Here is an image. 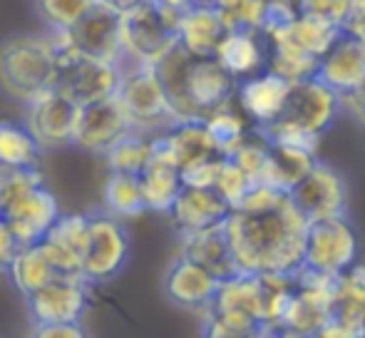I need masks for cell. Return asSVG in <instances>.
I'll list each match as a JSON object with an SVG mask.
<instances>
[{
  "instance_id": "d6986e66",
  "label": "cell",
  "mask_w": 365,
  "mask_h": 338,
  "mask_svg": "<svg viewBox=\"0 0 365 338\" xmlns=\"http://www.w3.org/2000/svg\"><path fill=\"white\" fill-rule=\"evenodd\" d=\"M120 18L122 13L112 10L105 3H97L73 30H68L70 45L80 53L125 65L120 40Z\"/></svg>"
},
{
  "instance_id": "d590c367",
  "label": "cell",
  "mask_w": 365,
  "mask_h": 338,
  "mask_svg": "<svg viewBox=\"0 0 365 338\" xmlns=\"http://www.w3.org/2000/svg\"><path fill=\"white\" fill-rule=\"evenodd\" d=\"M100 0H33L35 15L45 30H73Z\"/></svg>"
},
{
  "instance_id": "d6a6232c",
  "label": "cell",
  "mask_w": 365,
  "mask_h": 338,
  "mask_svg": "<svg viewBox=\"0 0 365 338\" xmlns=\"http://www.w3.org/2000/svg\"><path fill=\"white\" fill-rule=\"evenodd\" d=\"M43 152L25 122L0 120V167H40Z\"/></svg>"
},
{
  "instance_id": "484cf974",
  "label": "cell",
  "mask_w": 365,
  "mask_h": 338,
  "mask_svg": "<svg viewBox=\"0 0 365 338\" xmlns=\"http://www.w3.org/2000/svg\"><path fill=\"white\" fill-rule=\"evenodd\" d=\"M266 40H284L296 48L306 50L308 55L321 60L328 50L336 45V40L343 35L341 25L326 18H316V15H293L289 23L271 25L264 30Z\"/></svg>"
},
{
  "instance_id": "4dcf8cb0",
  "label": "cell",
  "mask_w": 365,
  "mask_h": 338,
  "mask_svg": "<svg viewBox=\"0 0 365 338\" xmlns=\"http://www.w3.org/2000/svg\"><path fill=\"white\" fill-rule=\"evenodd\" d=\"M8 276L13 281L15 289L23 294V299L33 296L35 291H40L43 286L53 284L58 276H63L55 264L50 261L48 252L43 249V244H25L13 259V264L8 266Z\"/></svg>"
},
{
  "instance_id": "f1b7e54d",
  "label": "cell",
  "mask_w": 365,
  "mask_h": 338,
  "mask_svg": "<svg viewBox=\"0 0 365 338\" xmlns=\"http://www.w3.org/2000/svg\"><path fill=\"white\" fill-rule=\"evenodd\" d=\"M179 254L204 264L207 269H212L219 279H226V276L239 271L234 252H231L229 237H226V232H224V222L217 224V227L202 229V232L182 234V237H179Z\"/></svg>"
},
{
  "instance_id": "ab89813d",
  "label": "cell",
  "mask_w": 365,
  "mask_h": 338,
  "mask_svg": "<svg viewBox=\"0 0 365 338\" xmlns=\"http://www.w3.org/2000/svg\"><path fill=\"white\" fill-rule=\"evenodd\" d=\"M298 15H316V18H326L341 25L343 15H346L348 0H289Z\"/></svg>"
},
{
  "instance_id": "74e56055",
  "label": "cell",
  "mask_w": 365,
  "mask_h": 338,
  "mask_svg": "<svg viewBox=\"0 0 365 338\" xmlns=\"http://www.w3.org/2000/svg\"><path fill=\"white\" fill-rule=\"evenodd\" d=\"M259 130L269 137V142L308 150V152H313V155H318V147H321V140H323L321 135H316V132L306 130V127L296 125V122H291V120H284V117L271 122L269 127H259Z\"/></svg>"
},
{
  "instance_id": "44dd1931",
  "label": "cell",
  "mask_w": 365,
  "mask_h": 338,
  "mask_svg": "<svg viewBox=\"0 0 365 338\" xmlns=\"http://www.w3.org/2000/svg\"><path fill=\"white\" fill-rule=\"evenodd\" d=\"M231 207L219 197L217 189L212 187H187L184 184L182 194L174 202L172 212L167 214L172 219V227L177 229V237L202 229L217 227L229 217Z\"/></svg>"
},
{
  "instance_id": "277c9868",
  "label": "cell",
  "mask_w": 365,
  "mask_h": 338,
  "mask_svg": "<svg viewBox=\"0 0 365 338\" xmlns=\"http://www.w3.org/2000/svg\"><path fill=\"white\" fill-rule=\"evenodd\" d=\"M202 334L209 338H251L264 331V276L236 271L221 279L217 299L204 314Z\"/></svg>"
},
{
  "instance_id": "b9f144b4",
  "label": "cell",
  "mask_w": 365,
  "mask_h": 338,
  "mask_svg": "<svg viewBox=\"0 0 365 338\" xmlns=\"http://www.w3.org/2000/svg\"><path fill=\"white\" fill-rule=\"evenodd\" d=\"M30 336L38 338H85V324L82 321H55V324H35Z\"/></svg>"
},
{
  "instance_id": "ba28073f",
  "label": "cell",
  "mask_w": 365,
  "mask_h": 338,
  "mask_svg": "<svg viewBox=\"0 0 365 338\" xmlns=\"http://www.w3.org/2000/svg\"><path fill=\"white\" fill-rule=\"evenodd\" d=\"M122 78H125V65L80 53L73 45L60 50V73L55 87L75 105H90L115 97L120 92Z\"/></svg>"
},
{
  "instance_id": "ee69618b",
  "label": "cell",
  "mask_w": 365,
  "mask_h": 338,
  "mask_svg": "<svg viewBox=\"0 0 365 338\" xmlns=\"http://www.w3.org/2000/svg\"><path fill=\"white\" fill-rule=\"evenodd\" d=\"M23 249L20 239L15 237V232L10 229V224L0 217V271H8V266L13 264V259Z\"/></svg>"
},
{
  "instance_id": "681fc988",
  "label": "cell",
  "mask_w": 365,
  "mask_h": 338,
  "mask_svg": "<svg viewBox=\"0 0 365 338\" xmlns=\"http://www.w3.org/2000/svg\"><path fill=\"white\" fill-rule=\"evenodd\" d=\"M363 43H365V40H363Z\"/></svg>"
},
{
  "instance_id": "836d02e7",
  "label": "cell",
  "mask_w": 365,
  "mask_h": 338,
  "mask_svg": "<svg viewBox=\"0 0 365 338\" xmlns=\"http://www.w3.org/2000/svg\"><path fill=\"white\" fill-rule=\"evenodd\" d=\"M152 157H154V135L130 130L102 155V160H105L107 172L142 174L145 167L152 162Z\"/></svg>"
},
{
  "instance_id": "9a60e30c",
  "label": "cell",
  "mask_w": 365,
  "mask_h": 338,
  "mask_svg": "<svg viewBox=\"0 0 365 338\" xmlns=\"http://www.w3.org/2000/svg\"><path fill=\"white\" fill-rule=\"evenodd\" d=\"M90 281L85 276H58L25 299L30 321L55 324V321H82L90 309Z\"/></svg>"
},
{
  "instance_id": "2e32d148",
  "label": "cell",
  "mask_w": 365,
  "mask_h": 338,
  "mask_svg": "<svg viewBox=\"0 0 365 338\" xmlns=\"http://www.w3.org/2000/svg\"><path fill=\"white\" fill-rule=\"evenodd\" d=\"M221 279L199 261L177 254L164 274V296L184 311L207 314L217 299Z\"/></svg>"
},
{
  "instance_id": "d4e9b609",
  "label": "cell",
  "mask_w": 365,
  "mask_h": 338,
  "mask_svg": "<svg viewBox=\"0 0 365 338\" xmlns=\"http://www.w3.org/2000/svg\"><path fill=\"white\" fill-rule=\"evenodd\" d=\"M318 78L336 92L348 95L365 83V43L343 33L321 58Z\"/></svg>"
},
{
  "instance_id": "7402d4cb",
  "label": "cell",
  "mask_w": 365,
  "mask_h": 338,
  "mask_svg": "<svg viewBox=\"0 0 365 338\" xmlns=\"http://www.w3.org/2000/svg\"><path fill=\"white\" fill-rule=\"evenodd\" d=\"M90 229V212L60 214L55 227L45 234L43 249L63 276H82V254Z\"/></svg>"
},
{
  "instance_id": "cb8c5ba5",
  "label": "cell",
  "mask_w": 365,
  "mask_h": 338,
  "mask_svg": "<svg viewBox=\"0 0 365 338\" xmlns=\"http://www.w3.org/2000/svg\"><path fill=\"white\" fill-rule=\"evenodd\" d=\"M154 140L177 162L179 169L199 165L204 160H214V157H224L204 120H179L177 125H172Z\"/></svg>"
},
{
  "instance_id": "603a6c76",
  "label": "cell",
  "mask_w": 365,
  "mask_h": 338,
  "mask_svg": "<svg viewBox=\"0 0 365 338\" xmlns=\"http://www.w3.org/2000/svg\"><path fill=\"white\" fill-rule=\"evenodd\" d=\"M214 58L241 83L269 70V40L261 30H229L219 43Z\"/></svg>"
},
{
  "instance_id": "4316f807",
  "label": "cell",
  "mask_w": 365,
  "mask_h": 338,
  "mask_svg": "<svg viewBox=\"0 0 365 338\" xmlns=\"http://www.w3.org/2000/svg\"><path fill=\"white\" fill-rule=\"evenodd\" d=\"M140 182H142V192H145L147 212L154 214L172 212L174 202H177V197L184 189V179L179 165L157 145V140H154V157L145 167V172L140 174Z\"/></svg>"
},
{
  "instance_id": "6da1fadb",
  "label": "cell",
  "mask_w": 365,
  "mask_h": 338,
  "mask_svg": "<svg viewBox=\"0 0 365 338\" xmlns=\"http://www.w3.org/2000/svg\"><path fill=\"white\" fill-rule=\"evenodd\" d=\"M308 224V217L289 194L279 207L261 212L231 209L224 219V232L239 271L296 274L306 256Z\"/></svg>"
},
{
  "instance_id": "4fadbf2b",
  "label": "cell",
  "mask_w": 365,
  "mask_h": 338,
  "mask_svg": "<svg viewBox=\"0 0 365 338\" xmlns=\"http://www.w3.org/2000/svg\"><path fill=\"white\" fill-rule=\"evenodd\" d=\"M308 222L348 214V179L341 169L318 160L311 172L291 192Z\"/></svg>"
},
{
  "instance_id": "f6af8a7d",
  "label": "cell",
  "mask_w": 365,
  "mask_h": 338,
  "mask_svg": "<svg viewBox=\"0 0 365 338\" xmlns=\"http://www.w3.org/2000/svg\"><path fill=\"white\" fill-rule=\"evenodd\" d=\"M343 115H348L358 127L365 130V83L343 95Z\"/></svg>"
},
{
  "instance_id": "e0dca14e",
  "label": "cell",
  "mask_w": 365,
  "mask_h": 338,
  "mask_svg": "<svg viewBox=\"0 0 365 338\" xmlns=\"http://www.w3.org/2000/svg\"><path fill=\"white\" fill-rule=\"evenodd\" d=\"M326 338H365V259L336 279L333 319L321 329Z\"/></svg>"
},
{
  "instance_id": "3957f363",
  "label": "cell",
  "mask_w": 365,
  "mask_h": 338,
  "mask_svg": "<svg viewBox=\"0 0 365 338\" xmlns=\"http://www.w3.org/2000/svg\"><path fill=\"white\" fill-rule=\"evenodd\" d=\"M60 43L55 30L10 35L0 43V92L13 102L35 100L58 85Z\"/></svg>"
},
{
  "instance_id": "e575fe53",
  "label": "cell",
  "mask_w": 365,
  "mask_h": 338,
  "mask_svg": "<svg viewBox=\"0 0 365 338\" xmlns=\"http://www.w3.org/2000/svg\"><path fill=\"white\" fill-rule=\"evenodd\" d=\"M204 122H207L209 132L214 135V140H217V145L224 157H229L231 152L251 135V130H254V122L246 117V112L241 110L236 100L226 102L224 107L214 110Z\"/></svg>"
},
{
  "instance_id": "60d3db41",
  "label": "cell",
  "mask_w": 365,
  "mask_h": 338,
  "mask_svg": "<svg viewBox=\"0 0 365 338\" xmlns=\"http://www.w3.org/2000/svg\"><path fill=\"white\" fill-rule=\"evenodd\" d=\"M221 162H224V157H214V160H204V162H199V165L182 169L184 184H187V187H212L214 189Z\"/></svg>"
},
{
  "instance_id": "c3c4849f",
  "label": "cell",
  "mask_w": 365,
  "mask_h": 338,
  "mask_svg": "<svg viewBox=\"0 0 365 338\" xmlns=\"http://www.w3.org/2000/svg\"><path fill=\"white\" fill-rule=\"evenodd\" d=\"M192 5H214V8H217L219 0H192Z\"/></svg>"
},
{
  "instance_id": "7bdbcfd3",
  "label": "cell",
  "mask_w": 365,
  "mask_h": 338,
  "mask_svg": "<svg viewBox=\"0 0 365 338\" xmlns=\"http://www.w3.org/2000/svg\"><path fill=\"white\" fill-rule=\"evenodd\" d=\"M341 30L351 38L365 40V0H348L346 15L341 20Z\"/></svg>"
},
{
  "instance_id": "f35d334b",
  "label": "cell",
  "mask_w": 365,
  "mask_h": 338,
  "mask_svg": "<svg viewBox=\"0 0 365 338\" xmlns=\"http://www.w3.org/2000/svg\"><path fill=\"white\" fill-rule=\"evenodd\" d=\"M214 189L219 192V197L229 204L231 209H236L241 204V199L246 197V192L251 189V179L244 174V169L236 165L231 157H224L217 174V182H214Z\"/></svg>"
},
{
  "instance_id": "5bb4252c",
  "label": "cell",
  "mask_w": 365,
  "mask_h": 338,
  "mask_svg": "<svg viewBox=\"0 0 365 338\" xmlns=\"http://www.w3.org/2000/svg\"><path fill=\"white\" fill-rule=\"evenodd\" d=\"M341 115H343V95L333 90L331 85H326L316 75V78L293 83L289 102H286V110L281 117L323 137L336 125Z\"/></svg>"
},
{
  "instance_id": "83f0119b",
  "label": "cell",
  "mask_w": 365,
  "mask_h": 338,
  "mask_svg": "<svg viewBox=\"0 0 365 338\" xmlns=\"http://www.w3.org/2000/svg\"><path fill=\"white\" fill-rule=\"evenodd\" d=\"M229 33L224 15L214 5H192L179 18V45L192 55H214L224 35Z\"/></svg>"
},
{
  "instance_id": "bcb514c9",
  "label": "cell",
  "mask_w": 365,
  "mask_h": 338,
  "mask_svg": "<svg viewBox=\"0 0 365 338\" xmlns=\"http://www.w3.org/2000/svg\"><path fill=\"white\" fill-rule=\"evenodd\" d=\"M157 8H167V10H177V13H184L187 8H192V0H149Z\"/></svg>"
},
{
  "instance_id": "52a82bcc",
  "label": "cell",
  "mask_w": 365,
  "mask_h": 338,
  "mask_svg": "<svg viewBox=\"0 0 365 338\" xmlns=\"http://www.w3.org/2000/svg\"><path fill=\"white\" fill-rule=\"evenodd\" d=\"M132 237L125 219L110 212H90V229L82 254V276L92 286L115 281L130 264Z\"/></svg>"
},
{
  "instance_id": "30bf717a",
  "label": "cell",
  "mask_w": 365,
  "mask_h": 338,
  "mask_svg": "<svg viewBox=\"0 0 365 338\" xmlns=\"http://www.w3.org/2000/svg\"><path fill=\"white\" fill-rule=\"evenodd\" d=\"M361 259V237L348 214L308 224L303 266L326 276H341Z\"/></svg>"
},
{
  "instance_id": "5b68a950",
  "label": "cell",
  "mask_w": 365,
  "mask_h": 338,
  "mask_svg": "<svg viewBox=\"0 0 365 338\" xmlns=\"http://www.w3.org/2000/svg\"><path fill=\"white\" fill-rule=\"evenodd\" d=\"M179 18L182 13L147 3L122 13L120 40L125 68H157V63L179 45Z\"/></svg>"
},
{
  "instance_id": "7dc6e473",
  "label": "cell",
  "mask_w": 365,
  "mask_h": 338,
  "mask_svg": "<svg viewBox=\"0 0 365 338\" xmlns=\"http://www.w3.org/2000/svg\"><path fill=\"white\" fill-rule=\"evenodd\" d=\"M100 3L110 5L112 10H117V13H127V10L137 8V5L147 3V0H100Z\"/></svg>"
},
{
  "instance_id": "1f68e13d",
  "label": "cell",
  "mask_w": 365,
  "mask_h": 338,
  "mask_svg": "<svg viewBox=\"0 0 365 338\" xmlns=\"http://www.w3.org/2000/svg\"><path fill=\"white\" fill-rule=\"evenodd\" d=\"M102 204L105 212L120 219H132L147 212L145 192H142L140 174L127 172H107L105 187H102Z\"/></svg>"
},
{
  "instance_id": "9c48e42d",
  "label": "cell",
  "mask_w": 365,
  "mask_h": 338,
  "mask_svg": "<svg viewBox=\"0 0 365 338\" xmlns=\"http://www.w3.org/2000/svg\"><path fill=\"white\" fill-rule=\"evenodd\" d=\"M338 276L318 274L313 269L296 271V286L284 314L281 336H321V329L333 319Z\"/></svg>"
},
{
  "instance_id": "8992f818",
  "label": "cell",
  "mask_w": 365,
  "mask_h": 338,
  "mask_svg": "<svg viewBox=\"0 0 365 338\" xmlns=\"http://www.w3.org/2000/svg\"><path fill=\"white\" fill-rule=\"evenodd\" d=\"M117 97L130 117L132 130L162 135L179 122L157 68H147V65L125 68V78H122Z\"/></svg>"
},
{
  "instance_id": "8d00e7d4",
  "label": "cell",
  "mask_w": 365,
  "mask_h": 338,
  "mask_svg": "<svg viewBox=\"0 0 365 338\" xmlns=\"http://www.w3.org/2000/svg\"><path fill=\"white\" fill-rule=\"evenodd\" d=\"M269 3L271 0H219L217 8L224 15L229 30L246 28L264 33L266 18H269Z\"/></svg>"
},
{
  "instance_id": "7c38bea8",
  "label": "cell",
  "mask_w": 365,
  "mask_h": 338,
  "mask_svg": "<svg viewBox=\"0 0 365 338\" xmlns=\"http://www.w3.org/2000/svg\"><path fill=\"white\" fill-rule=\"evenodd\" d=\"M23 107L25 127L33 132L45 152L73 147L77 105L68 95L53 87V90L38 95L35 100L25 102Z\"/></svg>"
},
{
  "instance_id": "ffe728a7",
  "label": "cell",
  "mask_w": 365,
  "mask_h": 338,
  "mask_svg": "<svg viewBox=\"0 0 365 338\" xmlns=\"http://www.w3.org/2000/svg\"><path fill=\"white\" fill-rule=\"evenodd\" d=\"M0 217L10 224L20 244H38L45 239V234L55 227L60 219V204L55 194L45 184L35 187L25 197H20L15 204H10Z\"/></svg>"
},
{
  "instance_id": "ac0fdd59",
  "label": "cell",
  "mask_w": 365,
  "mask_h": 338,
  "mask_svg": "<svg viewBox=\"0 0 365 338\" xmlns=\"http://www.w3.org/2000/svg\"><path fill=\"white\" fill-rule=\"evenodd\" d=\"M291 87L293 83L284 75L264 70L254 78L241 80L239 90H236V102L246 112V117L254 122V127H269L271 122L284 115Z\"/></svg>"
},
{
  "instance_id": "f546056e",
  "label": "cell",
  "mask_w": 365,
  "mask_h": 338,
  "mask_svg": "<svg viewBox=\"0 0 365 338\" xmlns=\"http://www.w3.org/2000/svg\"><path fill=\"white\" fill-rule=\"evenodd\" d=\"M316 162H318V155H313V152L271 142L269 162H266L264 179H261V182L291 194L293 189L301 184V179L311 172Z\"/></svg>"
},
{
  "instance_id": "7a4b0ae2",
  "label": "cell",
  "mask_w": 365,
  "mask_h": 338,
  "mask_svg": "<svg viewBox=\"0 0 365 338\" xmlns=\"http://www.w3.org/2000/svg\"><path fill=\"white\" fill-rule=\"evenodd\" d=\"M179 120H207L214 110L236 100L239 80L214 55H192L177 45L157 63Z\"/></svg>"
},
{
  "instance_id": "8fae6325",
  "label": "cell",
  "mask_w": 365,
  "mask_h": 338,
  "mask_svg": "<svg viewBox=\"0 0 365 338\" xmlns=\"http://www.w3.org/2000/svg\"><path fill=\"white\" fill-rule=\"evenodd\" d=\"M132 130V122L120 97H107L90 105H77L73 147L87 155L102 157L120 137Z\"/></svg>"
}]
</instances>
